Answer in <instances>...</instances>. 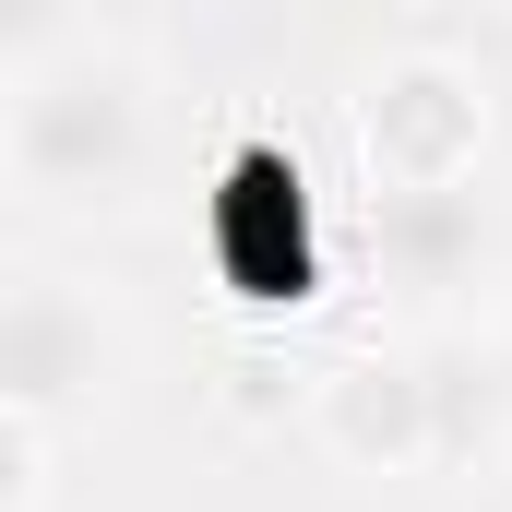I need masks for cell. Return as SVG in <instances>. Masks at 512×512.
I'll return each instance as SVG.
<instances>
[{
  "instance_id": "1",
  "label": "cell",
  "mask_w": 512,
  "mask_h": 512,
  "mask_svg": "<svg viewBox=\"0 0 512 512\" xmlns=\"http://www.w3.org/2000/svg\"><path fill=\"white\" fill-rule=\"evenodd\" d=\"M0 155H12V191L24 203H60V215H96L131 203L143 167H155V108L131 84L120 48H72L48 72H12L0 84Z\"/></svg>"
},
{
  "instance_id": "2",
  "label": "cell",
  "mask_w": 512,
  "mask_h": 512,
  "mask_svg": "<svg viewBox=\"0 0 512 512\" xmlns=\"http://www.w3.org/2000/svg\"><path fill=\"white\" fill-rule=\"evenodd\" d=\"M120 382V322L96 310V286L72 274H12V310H0V405L24 417H84Z\"/></svg>"
},
{
  "instance_id": "3",
  "label": "cell",
  "mask_w": 512,
  "mask_h": 512,
  "mask_svg": "<svg viewBox=\"0 0 512 512\" xmlns=\"http://www.w3.org/2000/svg\"><path fill=\"white\" fill-rule=\"evenodd\" d=\"M310 429H322V453L358 465V477H405V465H429V453L453 441V429H441V382H429V358H405V346L346 358L334 382L310 393Z\"/></svg>"
},
{
  "instance_id": "4",
  "label": "cell",
  "mask_w": 512,
  "mask_h": 512,
  "mask_svg": "<svg viewBox=\"0 0 512 512\" xmlns=\"http://www.w3.org/2000/svg\"><path fill=\"white\" fill-rule=\"evenodd\" d=\"M370 179H477V143H489V108L453 60H393L370 84Z\"/></svg>"
},
{
  "instance_id": "5",
  "label": "cell",
  "mask_w": 512,
  "mask_h": 512,
  "mask_svg": "<svg viewBox=\"0 0 512 512\" xmlns=\"http://www.w3.org/2000/svg\"><path fill=\"white\" fill-rule=\"evenodd\" d=\"M370 251L417 298L477 286V262H489V191L477 179H370Z\"/></svg>"
},
{
  "instance_id": "6",
  "label": "cell",
  "mask_w": 512,
  "mask_h": 512,
  "mask_svg": "<svg viewBox=\"0 0 512 512\" xmlns=\"http://www.w3.org/2000/svg\"><path fill=\"white\" fill-rule=\"evenodd\" d=\"M215 215H227V274H239V298L251 310H298L310 298V179H298V155L274 167V155H239L227 179H215Z\"/></svg>"
},
{
  "instance_id": "7",
  "label": "cell",
  "mask_w": 512,
  "mask_h": 512,
  "mask_svg": "<svg viewBox=\"0 0 512 512\" xmlns=\"http://www.w3.org/2000/svg\"><path fill=\"white\" fill-rule=\"evenodd\" d=\"M72 48H96L84 0H0V84H12V72H48V60H72Z\"/></svg>"
},
{
  "instance_id": "8",
  "label": "cell",
  "mask_w": 512,
  "mask_h": 512,
  "mask_svg": "<svg viewBox=\"0 0 512 512\" xmlns=\"http://www.w3.org/2000/svg\"><path fill=\"white\" fill-rule=\"evenodd\" d=\"M501 393H512V346H501Z\"/></svg>"
}]
</instances>
